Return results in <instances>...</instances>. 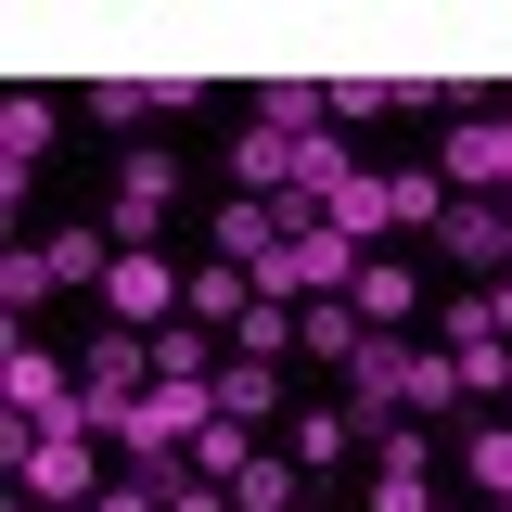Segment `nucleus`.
I'll list each match as a JSON object with an SVG mask.
<instances>
[{"label": "nucleus", "instance_id": "14", "mask_svg": "<svg viewBox=\"0 0 512 512\" xmlns=\"http://www.w3.org/2000/svg\"><path fill=\"white\" fill-rule=\"evenodd\" d=\"M295 346L346 372V359H359V308H346V295H320V308H295Z\"/></svg>", "mask_w": 512, "mask_h": 512}, {"label": "nucleus", "instance_id": "20", "mask_svg": "<svg viewBox=\"0 0 512 512\" xmlns=\"http://www.w3.org/2000/svg\"><path fill=\"white\" fill-rule=\"evenodd\" d=\"M448 372H461V397H512V346H448Z\"/></svg>", "mask_w": 512, "mask_h": 512}, {"label": "nucleus", "instance_id": "9", "mask_svg": "<svg viewBox=\"0 0 512 512\" xmlns=\"http://www.w3.org/2000/svg\"><path fill=\"white\" fill-rule=\"evenodd\" d=\"M346 308H359V333H410V308H423V295H410V269H397V256H359Z\"/></svg>", "mask_w": 512, "mask_h": 512}, {"label": "nucleus", "instance_id": "18", "mask_svg": "<svg viewBox=\"0 0 512 512\" xmlns=\"http://www.w3.org/2000/svg\"><path fill=\"white\" fill-rule=\"evenodd\" d=\"M256 461V436L244 423H231V410H218V423H205V436H192V474H218V487H231V474H244Z\"/></svg>", "mask_w": 512, "mask_h": 512}, {"label": "nucleus", "instance_id": "19", "mask_svg": "<svg viewBox=\"0 0 512 512\" xmlns=\"http://www.w3.org/2000/svg\"><path fill=\"white\" fill-rule=\"evenodd\" d=\"M282 346H295V308H244L231 320V359H282Z\"/></svg>", "mask_w": 512, "mask_h": 512}, {"label": "nucleus", "instance_id": "27", "mask_svg": "<svg viewBox=\"0 0 512 512\" xmlns=\"http://www.w3.org/2000/svg\"><path fill=\"white\" fill-rule=\"evenodd\" d=\"M500 512H512V500H500Z\"/></svg>", "mask_w": 512, "mask_h": 512}, {"label": "nucleus", "instance_id": "5", "mask_svg": "<svg viewBox=\"0 0 512 512\" xmlns=\"http://www.w3.org/2000/svg\"><path fill=\"white\" fill-rule=\"evenodd\" d=\"M436 180L448 192H512V116H461L448 154H436Z\"/></svg>", "mask_w": 512, "mask_h": 512}, {"label": "nucleus", "instance_id": "26", "mask_svg": "<svg viewBox=\"0 0 512 512\" xmlns=\"http://www.w3.org/2000/svg\"><path fill=\"white\" fill-rule=\"evenodd\" d=\"M26 512H39V500H26Z\"/></svg>", "mask_w": 512, "mask_h": 512}, {"label": "nucleus", "instance_id": "3", "mask_svg": "<svg viewBox=\"0 0 512 512\" xmlns=\"http://www.w3.org/2000/svg\"><path fill=\"white\" fill-rule=\"evenodd\" d=\"M13 423H26V436H77V423H90V384L64 372V359H39V346H13ZM90 436H103V423H90Z\"/></svg>", "mask_w": 512, "mask_h": 512}, {"label": "nucleus", "instance_id": "23", "mask_svg": "<svg viewBox=\"0 0 512 512\" xmlns=\"http://www.w3.org/2000/svg\"><path fill=\"white\" fill-rule=\"evenodd\" d=\"M90 512H167V487H154V461H128V474H116V487H103Z\"/></svg>", "mask_w": 512, "mask_h": 512}, {"label": "nucleus", "instance_id": "1", "mask_svg": "<svg viewBox=\"0 0 512 512\" xmlns=\"http://www.w3.org/2000/svg\"><path fill=\"white\" fill-rule=\"evenodd\" d=\"M13 461H26V500L39 512H90L103 487H116V474L90 461V423H77V436H13Z\"/></svg>", "mask_w": 512, "mask_h": 512}, {"label": "nucleus", "instance_id": "13", "mask_svg": "<svg viewBox=\"0 0 512 512\" xmlns=\"http://www.w3.org/2000/svg\"><path fill=\"white\" fill-rule=\"evenodd\" d=\"M244 308H256V282L231 269V256H205V269H192V320H205V333H231Z\"/></svg>", "mask_w": 512, "mask_h": 512}, {"label": "nucleus", "instance_id": "25", "mask_svg": "<svg viewBox=\"0 0 512 512\" xmlns=\"http://www.w3.org/2000/svg\"><path fill=\"white\" fill-rule=\"evenodd\" d=\"M474 308H487V333H500V346H512V269H500V282H487V295H474Z\"/></svg>", "mask_w": 512, "mask_h": 512}, {"label": "nucleus", "instance_id": "21", "mask_svg": "<svg viewBox=\"0 0 512 512\" xmlns=\"http://www.w3.org/2000/svg\"><path fill=\"white\" fill-rule=\"evenodd\" d=\"M90 103H103V128H141V116H154V103H180V90H141V77H103Z\"/></svg>", "mask_w": 512, "mask_h": 512}, {"label": "nucleus", "instance_id": "16", "mask_svg": "<svg viewBox=\"0 0 512 512\" xmlns=\"http://www.w3.org/2000/svg\"><path fill=\"white\" fill-rule=\"evenodd\" d=\"M346 448H359V410H295V448H282V461L320 474V461H346Z\"/></svg>", "mask_w": 512, "mask_h": 512}, {"label": "nucleus", "instance_id": "7", "mask_svg": "<svg viewBox=\"0 0 512 512\" xmlns=\"http://www.w3.org/2000/svg\"><path fill=\"white\" fill-rule=\"evenodd\" d=\"M372 512H436V487H423V436H410V423H372Z\"/></svg>", "mask_w": 512, "mask_h": 512}, {"label": "nucleus", "instance_id": "4", "mask_svg": "<svg viewBox=\"0 0 512 512\" xmlns=\"http://www.w3.org/2000/svg\"><path fill=\"white\" fill-rule=\"evenodd\" d=\"M167 205H180V167H167V154H128V167H116V205H103V231H116V256H154V231H167Z\"/></svg>", "mask_w": 512, "mask_h": 512}, {"label": "nucleus", "instance_id": "12", "mask_svg": "<svg viewBox=\"0 0 512 512\" xmlns=\"http://www.w3.org/2000/svg\"><path fill=\"white\" fill-rule=\"evenodd\" d=\"M39 141H52V90H13V103H0V180H26Z\"/></svg>", "mask_w": 512, "mask_h": 512}, {"label": "nucleus", "instance_id": "10", "mask_svg": "<svg viewBox=\"0 0 512 512\" xmlns=\"http://www.w3.org/2000/svg\"><path fill=\"white\" fill-rule=\"evenodd\" d=\"M436 244L461 256V269H512V205H448Z\"/></svg>", "mask_w": 512, "mask_h": 512}, {"label": "nucleus", "instance_id": "15", "mask_svg": "<svg viewBox=\"0 0 512 512\" xmlns=\"http://www.w3.org/2000/svg\"><path fill=\"white\" fill-rule=\"evenodd\" d=\"M295 487H308V474H295L282 448H256L244 474H231V512H295Z\"/></svg>", "mask_w": 512, "mask_h": 512}, {"label": "nucleus", "instance_id": "2", "mask_svg": "<svg viewBox=\"0 0 512 512\" xmlns=\"http://www.w3.org/2000/svg\"><path fill=\"white\" fill-rule=\"evenodd\" d=\"M410 384H423L410 333H359V359H346V410H359V436H372V423H410Z\"/></svg>", "mask_w": 512, "mask_h": 512}, {"label": "nucleus", "instance_id": "17", "mask_svg": "<svg viewBox=\"0 0 512 512\" xmlns=\"http://www.w3.org/2000/svg\"><path fill=\"white\" fill-rule=\"evenodd\" d=\"M154 384H218L205 372V320H167V333H154Z\"/></svg>", "mask_w": 512, "mask_h": 512}, {"label": "nucleus", "instance_id": "22", "mask_svg": "<svg viewBox=\"0 0 512 512\" xmlns=\"http://www.w3.org/2000/svg\"><path fill=\"white\" fill-rule=\"evenodd\" d=\"M474 487H487V500H512V423H487V436H474Z\"/></svg>", "mask_w": 512, "mask_h": 512}, {"label": "nucleus", "instance_id": "24", "mask_svg": "<svg viewBox=\"0 0 512 512\" xmlns=\"http://www.w3.org/2000/svg\"><path fill=\"white\" fill-rule=\"evenodd\" d=\"M39 295H52V269H39V244H26V256H0V308H39Z\"/></svg>", "mask_w": 512, "mask_h": 512}, {"label": "nucleus", "instance_id": "6", "mask_svg": "<svg viewBox=\"0 0 512 512\" xmlns=\"http://www.w3.org/2000/svg\"><path fill=\"white\" fill-rule=\"evenodd\" d=\"M320 231H346L359 256H372L384 231H410V218H397V180H372V167H346V180H333V205H320Z\"/></svg>", "mask_w": 512, "mask_h": 512}, {"label": "nucleus", "instance_id": "11", "mask_svg": "<svg viewBox=\"0 0 512 512\" xmlns=\"http://www.w3.org/2000/svg\"><path fill=\"white\" fill-rule=\"evenodd\" d=\"M218 410H231V423H269V410H282V359H218Z\"/></svg>", "mask_w": 512, "mask_h": 512}, {"label": "nucleus", "instance_id": "8", "mask_svg": "<svg viewBox=\"0 0 512 512\" xmlns=\"http://www.w3.org/2000/svg\"><path fill=\"white\" fill-rule=\"evenodd\" d=\"M295 154H308V128H269V116H256L244 141H231V180H244V192H295Z\"/></svg>", "mask_w": 512, "mask_h": 512}]
</instances>
